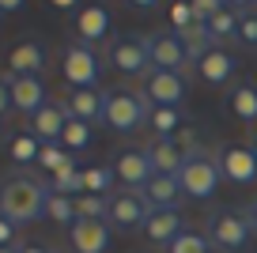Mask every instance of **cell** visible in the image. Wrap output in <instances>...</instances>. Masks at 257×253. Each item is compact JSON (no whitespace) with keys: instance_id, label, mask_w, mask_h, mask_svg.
Here are the masks:
<instances>
[{"instance_id":"7bdbcfd3","label":"cell","mask_w":257,"mask_h":253,"mask_svg":"<svg viewBox=\"0 0 257 253\" xmlns=\"http://www.w3.org/2000/svg\"><path fill=\"white\" fill-rule=\"evenodd\" d=\"M249 148H253V155H257V136H253V144H249Z\"/></svg>"},{"instance_id":"74e56055","label":"cell","mask_w":257,"mask_h":253,"mask_svg":"<svg viewBox=\"0 0 257 253\" xmlns=\"http://www.w3.org/2000/svg\"><path fill=\"white\" fill-rule=\"evenodd\" d=\"M19 253H53L46 242H19Z\"/></svg>"},{"instance_id":"d6a6232c","label":"cell","mask_w":257,"mask_h":253,"mask_svg":"<svg viewBox=\"0 0 257 253\" xmlns=\"http://www.w3.org/2000/svg\"><path fill=\"white\" fill-rule=\"evenodd\" d=\"M110 212V197H76V219H106Z\"/></svg>"},{"instance_id":"44dd1931","label":"cell","mask_w":257,"mask_h":253,"mask_svg":"<svg viewBox=\"0 0 257 253\" xmlns=\"http://www.w3.org/2000/svg\"><path fill=\"white\" fill-rule=\"evenodd\" d=\"M148 163H152V174H182V166H185V151L178 148L174 140H159L155 136L152 144H148Z\"/></svg>"},{"instance_id":"e0dca14e","label":"cell","mask_w":257,"mask_h":253,"mask_svg":"<svg viewBox=\"0 0 257 253\" xmlns=\"http://www.w3.org/2000/svg\"><path fill=\"white\" fill-rule=\"evenodd\" d=\"M72 31H76V42H83V46L102 42L106 34H110V8H102V4H83V8H76Z\"/></svg>"},{"instance_id":"836d02e7","label":"cell","mask_w":257,"mask_h":253,"mask_svg":"<svg viewBox=\"0 0 257 253\" xmlns=\"http://www.w3.org/2000/svg\"><path fill=\"white\" fill-rule=\"evenodd\" d=\"M238 42L257 49V12L253 8H242V16H238Z\"/></svg>"},{"instance_id":"ac0fdd59","label":"cell","mask_w":257,"mask_h":253,"mask_svg":"<svg viewBox=\"0 0 257 253\" xmlns=\"http://www.w3.org/2000/svg\"><path fill=\"white\" fill-rule=\"evenodd\" d=\"M193 68H197V76H201L208 87H223V83H231V79H234V72H238V61H234V57L227 53L223 46H216V49H208L201 61L193 64Z\"/></svg>"},{"instance_id":"7402d4cb","label":"cell","mask_w":257,"mask_h":253,"mask_svg":"<svg viewBox=\"0 0 257 253\" xmlns=\"http://www.w3.org/2000/svg\"><path fill=\"white\" fill-rule=\"evenodd\" d=\"M227 106L242 125H257V83H234L227 91Z\"/></svg>"},{"instance_id":"484cf974","label":"cell","mask_w":257,"mask_h":253,"mask_svg":"<svg viewBox=\"0 0 257 253\" xmlns=\"http://www.w3.org/2000/svg\"><path fill=\"white\" fill-rule=\"evenodd\" d=\"M38 155H42V140L38 136H31V133H16L8 140V159L16 166H34L38 163Z\"/></svg>"},{"instance_id":"2e32d148","label":"cell","mask_w":257,"mask_h":253,"mask_svg":"<svg viewBox=\"0 0 257 253\" xmlns=\"http://www.w3.org/2000/svg\"><path fill=\"white\" fill-rule=\"evenodd\" d=\"M110 234H113V227L106 219H76L72 227H68L72 253H106Z\"/></svg>"},{"instance_id":"ba28073f","label":"cell","mask_w":257,"mask_h":253,"mask_svg":"<svg viewBox=\"0 0 257 253\" xmlns=\"http://www.w3.org/2000/svg\"><path fill=\"white\" fill-rule=\"evenodd\" d=\"M148 57H152V68H159V72H178V76H185V68H189V53H185L178 31H170V27L148 34Z\"/></svg>"},{"instance_id":"30bf717a","label":"cell","mask_w":257,"mask_h":253,"mask_svg":"<svg viewBox=\"0 0 257 253\" xmlns=\"http://www.w3.org/2000/svg\"><path fill=\"white\" fill-rule=\"evenodd\" d=\"M219 159V170L231 185H253L257 182V155L249 144H223L216 151Z\"/></svg>"},{"instance_id":"d590c367","label":"cell","mask_w":257,"mask_h":253,"mask_svg":"<svg viewBox=\"0 0 257 253\" xmlns=\"http://www.w3.org/2000/svg\"><path fill=\"white\" fill-rule=\"evenodd\" d=\"M19 242H23V238H19V227L0 212V245H19Z\"/></svg>"},{"instance_id":"7c38bea8","label":"cell","mask_w":257,"mask_h":253,"mask_svg":"<svg viewBox=\"0 0 257 253\" xmlns=\"http://www.w3.org/2000/svg\"><path fill=\"white\" fill-rule=\"evenodd\" d=\"M113 174L125 189H144L148 178H152V163H148V151L144 148H121L113 155Z\"/></svg>"},{"instance_id":"60d3db41","label":"cell","mask_w":257,"mask_h":253,"mask_svg":"<svg viewBox=\"0 0 257 253\" xmlns=\"http://www.w3.org/2000/svg\"><path fill=\"white\" fill-rule=\"evenodd\" d=\"M0 253H19V245H0Z\"/></svg>"},{"instance_id":"5b68a950","label":"cell","mask_w":257,"mask_h":253,"mask_svg":"<svg viewBox=\"0 0 257 253\" xmlns=\"http://www.w3.org/2000/svg\"><path fill=\"white\" fill-rule=\"evenodd\" d=\"M61 76L68 87H98V76H102V61L91 46L83 42H68L61 53Z\"/></svg>"},{"instance_id":"9a60e30c","label":"cell","mask_w":257,"mask_h":253,"mask_svg":"<svg viewBox=\"0 0 257 253\" xmlns=\"http://www.w3.org/2000/svg\"><path fill=\"white\" fill-rule=\"evenodd\" d=\"M64 106H68V117L87 121V125L95 129V125H102V113H106V91H98V87H68Z\"/></svg>"},{"instance_id":"d4e9b609","label":"cell","mask_w":257,"mask_h":253,"mask_svg":"<svg viewBox=\"0 0 257 253\" xmlns=\"http://www.w3.org/2000/svg\"><path fill=\"white\" fill-rule=\"evenodd\" d=\"M178 38H182L185 53H189V64H197L208 49H216V42H212V34H208L204 23H193V27H185V31H178Z\"/></svg>"},{"instance_id":"ee69618b","label":"cell","mask_w":257,"mask_h":253,"mask_svg":"<svg viewBox=\"0 0 257 253\" xmlns=\"http://www.w3.org/2000/svg\"><path fill=\"white\" fill-rule=\"evenodd\" d=\"M0 23H4V16H0Z\"/></svg>"},{"instance_id":"277c9868","label":"cell","mask_w":257,"mask_h":253,"mask_svg":"<svg viewBox=\"0 0 257 253\" xmlns=\"http://www.w3.org/2000/svg\"><path fill=\"white\" fill-rule=\"evenodd\" d=\"M178 182H182V193L193 200H208L216 197L219 182H223V170H219V159L212 155V151H193V155H185V166L182 174H178Z\"/></svg>"},{"instance_id":"7a4b0ae2","label":"cell","mask_w":257,"mask_h":253,"mask_svg":"<svg viewBox=\"0 0 257 253\" xmlns=\"http://www.w3.org/2000/svg\"><path fill=\"white\" fill-rule=\"evenodd\" d=\"M253 242V223H249L246 208H212L208 215V245L227 253H242Z\"/></svg>"},{"instance_id":"f35d334b","label":"cell","mask_w":257,"mask_h":253,"mask_svg":"<svg viewBox=\"0 0 257 253\" xmlns=\"http://www.w3.org/2000/svg\"><path fill=\"white\" fill-rule=\"evenodd\" d=\"M19 8H23L19 0H0V16H8V12H19Z\"/></svg>"},{"instance_id":"d6986e66","label":"cell","mask_w":257,"mask_h":253,"mask_svg":"<svg viewBox=\"0 0 257 253\" xmlns=\"http://www.w3.org/2000/svg\"><path fill=\"white\" fill-rule=\"evenodd\" d=\"M182 230H189V227H185V219L174 208H152V215H148V223H144L148 242H155V245H170Z\"/></svg>"},{"instance_id":"e575fe53","label":"cell","mask_w":257,"mask_h":253,"mask_svg":"<svg viewBox=\"0 0 257 253\" xmlns=\"http://www.w3.org/2000/svg\"><path fill=\"white\" fill-rule=\"evenodd\" d=\"M197 23V16H193V4L189 0H182V4H170V31H185V27Z\"/></svg>"},{"instance_id":"1f68e13d","label":"cell","mask_w":257,"mask_h":253,"mask_svg":"<svg viewBox=\"0 0 257 253\" xmlns=\"http://www.w3.org/2000/svg\"><path fill=\"white\" fill-rule=\"evenodd\" d=\"M167 253H212L208 234H201V230H182V234L167 245Z\"/></svg>"},{"instance_id":"8d00e7d4","label":"cell","mask_w":257,"mask_h":253,"mask_svg":"<svg viewBox=\"0 0 257 253\" xmlns=\"http://www.w3.org/2000/svg\"><path fill=\"white\" fill-rule=\"evenodd\" d=\"M8 113H16V106H12V87H8V76H0V117H8Z\"/></svg>"},{"instance_id":"4dcf8cb0","label":"cell","mask_w":257,"mask_h":253,"mask_svg":"<svg viewBox=\"0 0 257 253\" xmlns=\"http://www.w3.org/2000/svg\"><path fill=\"white\" fill-rule=\"evenodd\" d=\"M46 219H53L57 227H72V223H76V200L49 193V200H46Z\"/></svg>"},{"instance_id":"9c48e42d","label":"cell","mask_w":257,"mask_h":253,"mask_svg":"<svg viewBox=\"0 0 257 253\" xmlns=\"http://www.w3.org/2000/svg\"><path fill=\"white\" fill-rule=\"evenodd\" d=\"M148 215H152V204L140 197V189H121L117 197H110L106 223L117 227V230H144Z\"/></svg>"},{"instance_id":"6da1fadb","label":"cell","mask_w":257,"mask_h":253,"mask_svg":"<svg viewBox=\"0 0 257 253\" xmlns=\"http://www.w3.org/2000/svg\"><path fill=\"white\" fill-rule=\"evenodd\" d=\"M46 200H49V185L42 178L27 174V170H12V174L0 178V212L16 227L38 223L46 215Z\"/></svg>"},{"instance_id":"3957f363","label":"cell","mask_w":257,"mask_h":253,"mask_svg":"<svg viewBox=\"0 0 257 253\" xmlns=\"http://www.w3.org/2000/svg\"><path fill=\"white\" fill-rule=\"evenodd\" d=\"M152 106L144 102V95L133 87H110L106 91V113H102V125L113 129V133H137L140 125L148 121Z\"/></svg>"},{"instance_id":"f546056e","label":"cell","mask_w":257,"mask_h":253,"mask_svg":"<svg viewBox=\"0 0 257 253\" xmlns=\"http://www.w3.org/2000/svg\"><path fill=\"white\" fill-rule=\"evenodd\" d=\"M49 193H57V197H83V170L76 166V170H64V174H57V178H49Z\"/></svg>"},{"instance_id":"b9f144b4","label":"cell","mask_w":257,"mask_h":253,"mask_svg":"<svg viewBox=\"0 0 257 253\" xmlns=\"http://www.w3.org/2000/svg\"><path fill=\"white\" fill-rule=\"evenodd\" d=\"M0 140H4V117H0Z\"/></svg>"},{"instance_id":"5bb4252c","label":"cell","mask_w":257,"mask_h":253,"mask_svg":"<svg viewBox=\"0 0 257 253\" xmlns=\"http://www.w3.org/2000/svg\"><path fill=\"white\" fill-rule=\"evenodd\" d=\"M8 87H12V106H16V113H23L27 121L49 102L42 76H8Z\"/></svg>"},{"instance_id":"83f0119b","label":"cell","mask_w":257,"mask_h":253,"mask_svg":"<svg viewBox=\"0 0 257 253\" xmlns=\"http://www.w3.org/2000/svg\"><path fill=\"white\" fill-rule=\"evenodd\" d=\"M113 182H117V174H113V166H106V163L83 170V193H87V197H110Z\"/></svg>"},{"instance_id":"8fae6325","label":"cell","mask_w":257,"mask_h":253,"mask_svg":"<svg viewBox=\"0 0 257 253\" xmlns=\"http://www.w3.org/2000/svg\"><path fill=\"white\" fill-rule=\"evenodd\" d=\"M49 64V46L42 38H19L8 49V76H42Z\"/></svg>"},{"instance_id":"603a6c76","label":"cell","mask_w":257,"mask_h":253,"mask_svg":"<svg viewBox=\"0 0 257 253\" xmlns=\"http://www.w3.org/2000/svg\"><path fill=\"white\" fill-rule=\"evenodd\" d=\"M238 16H242V8H238V4H219V12L208 19V23H204L216 46H223V42L238 38Z\"/></svg>"},{"instance_id":"4fadbf2b","label":"cell","mask_w":257,"mask_h":253,"mask_svg":"<svg viewBox=\"0 0 257 253\" xmlns=\"http://www.w3.org/2000/svg\"><path fill=\"white\" fill-rule=\"evenodd\" d=\"M64 125H68V106H64V98H49V102L27 121V133L38 136L42 144H61Z\"/></svg>"},{"instance_id":"52a82bcc","label":"cell","mask_w":257,"mask_h":253,"mask_svg":"<svg viewBox=\"0 0 257 253\" xmlns=\"http://www.w3.org/2000/svg\"><path fill=\"white\" fill-rule=\"evenodd\" d=\"M140 95H144V102L152 106H170V110H182L185 95H189V79L178 76V72H159L152 68L144 79H140Z\"/></svg>"},{"instance_id":"8992f818","label":"cell","mask_w":257,"mask_h":253,"mask_svg":"<svg viewBox=\"0 0 257 253\" xmlns=\"http://www.w3.org/2000/svg\"><path fill=\"white\" fill-rule=\"evenodd\" d=\"M110 68H117L121 76H148L152 72V57H148V38L144 34H117L106 49Z\"/></svg>"},{"instance_id":"cb8c5ba5","label":"cell","mask_w":257,"mask_h":253,"mask_svg":"<svg viewBox=\"0 0 257 253\" xmlns=\"http://www.w3.org/2000/svg\"><path fill=\"white\" fill-rule=\"evenodd\" d=\"M185 125V110H170V106H155L148 113V129H152L159 140H174V133Z\"/></svg>"},{"instance_id":"f1b7e54d","label":"cell","mask_w":257,"mask_h":253,"mask_svg":"<svg viewBox=\"0 0 257 253\" xmlns=\"http://www.w3.org/2000/svg\"><path fill=\"white\" fill-rule=\"evenodd\" d=\"M91 140H95V129H91L87 121L68 117V125H64V133H61V148L76 155V151H87V148H91Z\"/></svg>"},{"instance_id":"ab89813d","label":"cell","mask_w":257,"mask_h":253,"mask_svg":"<svg viewBox=\"0 0 257 253\" xmlns=\"http://www.w3.org/2000/svg\"><path fill=\"white\" fill-rule=\"evenodd\" d=\"M246 215H249V223H253V234H257V200L246 208Z\"/></svg>"},{"instance_id":"ffe728a7","label":"cell","mask_w":257,"mask_h":253,"mask_svg":"<svg viewBox=\"0 0 257 253\" xmlns=\"http://www.w3.org/2000/svg\"><path fill=\"white\" fill-rule=\"evenodd\" d=\"M140 197L148 200L152 208H174L178 212V204H182V182H178L174 174H152L148 178V185L140 189Z\"/></svg>"},{"instance_id":"4316f807","label":"cell","mask_w":257,"mask_h":253,"mask_svg":"<svg viewBox=\"0 0 257 253\" xmlns=\"http://www.w3.org/2000/svg\"><path fill=\"white\" fill-rule=\"evenodd\" d=\"M38 166L46 170L49 178H57V174H64V170H76V155H72V151H64L61 144H42Z\"/></svg>"}]
</instances>
